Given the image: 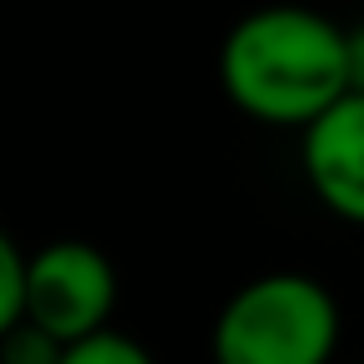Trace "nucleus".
<instances>
[{"instance_id": "1", "label": "nucleus", "mask_w": 364, "mask_h": 364, "mask_svg": "<svg viewBox=\"0 0 364 364\" xmlns=\"http://www.w3.org/2000/svg\"><path fill=\"white\" fill-rule=\"evenodd\" d=\"M220 85L240 115L274 130H304L349 95L344 26L299 6L255 11L220 46Z\"/></svg>"}, {"instance_id": "4", "label": "nucleus", "mask_w": 364, "mask_h": 364, "mask_svg": "<svg viewBox=\"0 0 364 364\" xmlns=\"http://www.w3.org/2000/svg\"><path fill=\"white\" fill-rule=\"evenodd\" d=\"M299 165L329 215L364 225V95H339L314 125L299 130Z\"/></svg>"}, {"instance_id": "7", "label": "nucleus", "mask_w": 364, "mask_h": 364, "mask_svg": "<svg viewBox=\"0 0 364 364\" xmlns=\"http://www.w3.org/2000/svg\"><path fill=\"white\" fill-rule=\"evenodd\" d=\"M21 279H26V250L0 230V334L21 324Z\"/></svg>"}, {"instance_id": "5", "label": "nucleus", "mask_w": 364, "mask_h": 364, "mask_svg": "<svg viewBox=\"0 0 364 364\" xmlns=\"http://www.w3.org/2000/svg\"><path fill=\"white\" fill-rule=\"evenodd\" d=\"M60 364H155V359L140 339H130L120 329H105V334H90L80 344H65Z\"/></svg>"}, {"instance_id": "2", "label": "nucleus", "mask_w": 364, "mask_h": 364, "mask_svg": "<svg viewBox=\"0 0 364 364\" xmlns=\"http://www.w3.org/2000/svg\"><path fill=\"white\" fill-rule=\"evenodd\" d=\"M339 299L299 269H274L230 294L215 319V364H329Z\"/></svg>"}, {"instance_id": "6", "label": "nucleus", "mask_w": 364, "mask_h": 364, "mask_svg": "<svg viewBox=\"0 0 364 364\" xmlns=\"http://www.w3.org/2000/svg\"><path fill=\"white\" fill-rule=\"evenodd\" d=\"M0 364H60V344L21 319L0 334Z\"/></svg>"}, {"instance_id": "8", "label": "nucleus", "mask_w": 364, "mask_h": 364, "mask_svg": "<svg viewBox=\"0 0 364 364\" xmlns=\"http://www.w3.org/2000/svg\"><path fill=\"white\" fill-rule=\"evenodd\" d=\"M344 70H349V90L364 95V26L344 31Z\"/></svg>"}, {"instance_id": "3", "label": "nucleus", "mask_w": 364, "mask_h": 364, "mask_svg": "<svg viewBox=\"0 0 364 364\" xmlns=\"http://www.w3.org/2000/svg\"><path fill=\"white\" fill-rule=\"evenodd\" d=\"M115 304H120L115 264L90 240H50L46 250L26 255L21 319L50 334L60 349L105 334Z\"/></svg>"}]
</instances>
